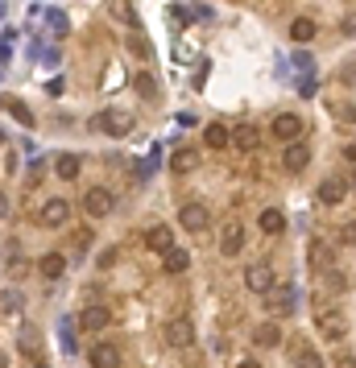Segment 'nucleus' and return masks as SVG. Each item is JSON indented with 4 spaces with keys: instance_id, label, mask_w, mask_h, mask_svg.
<instances>
[{
    "instance_id": "f257e3e1",
    "label": "nucleus",
    "mask_w": 356,
    "mask_h": 368,
    "mask_svg": "<svg viewBox=\"0 0 356 368\" xmlns=\"http://www.w3.org/2000/svg\"><path fill=\"white\" fill-rule=\"evenodd\" d=\"M91 128H95V133H108V137H124V133L133 128V116L120 112V108H108V112H100V116L91 120Z\"/></svg>"
},
{
    "instance_id": "f03ea898",
    "label": "nucleus",
    "mask_w": 356,
    "mask_h": 368,
    "mask_svg": "<svg viewBox=\"0 0 356 368\" xmlns=\"http://www.w3.org/2000/svg\"><path fill=\"white\" fill-rule=\"evenodd\" d=\"M166 344L178 348V352H187V348L195 344V323H191L187 315H174V319L166 323Z\"/></svg>"
},
{
    "instance_id": "7ed1b4c3",
    "label": "nucleus",
    "mask_w": 356,
    "mask_h": 368,
    "mask_svg": "<svg viewBox=\"0 0 356 368\" xmlns=\"http://www.w3.org/2000/svg\"><path fill=\"white\" fill-rule=\"evenodd\" d=\"M348 191H353V178L332 174V178H324V182H319V203H324V207H340V203L348 199Z\"/></svg>"
},
{
    "instance_id": "20e7f679",
    "label": "nucleus",
    "mask_w": 356,
    "mask_h": 368,
    "mask_svg": "<svg viewBox=\"0 0 356 368\" xmlns=\"http://www.w3.org/2000/svg\"><path fill=\"white\" fill-rule=\"evenodd\" d=\"M112 207H116V199H112V191H104V186H91V191L83 195V211H87L91 220L112 215Z\"/></svg>"
},
{
    "instance_id": "39448f33",
    "label": "nucleus",
    "mask_w": 356,
    "mask_h": 368,
    "mask_svg": "<svg viewBox=\"0 0 356 368\" xmlns=\"http://www.w3.org/2000/svg\"><path fill=\"white\" fill-rule=\"evenodd\" d=\"M261 298H265V311H270V315H290V311H294V290L282 286V282H274Z\"/></svg>"
},
{
    "instance_id": "423d86ee",
    "label": "nucleus",
    "mask_w": 356,
    "mask_h": 368,
    "mask_svg": "<svg viewBox=\"0 0 356 368\" xmlns=\"http://www.w3.org/2000/svg\"><path fill=\"white\" fill-rule=\"evenodd\" d=\"M66 215H71V203H66V199H46V207L37 211L41 228H62V224H66Z\"/></svg>"
},
{
    "instance_id": "0eeeda50",
    "label": "nucleus",
    "mask_w": 356,
    "mask_h": 368,
    "mask_svg": "<svg viewBox=\"0 0 356 368\" xmlns=\"http://www.w3.org/2000/svg\"><path fill=\"white\" fill-rule=\"evenodd\" d=\"M241 249H245V228H241L236 220H228V224L220 228V253H224V257H236Z\"/></svg>"
},
{
    "instance_id": "6e6552de",
    "label": "nucleus",
    "mask_w": 356,
    "mask_h": 368,
    "mask_svg": "<svg viewBox=\"0 0 356 368\" xmlns=\"http://www.w3.org/2000/svg\"><path fill=\"white\" fill-rule=\"evenodd\" d=\"M307 162H311V149H307L303 141H286V153H282V166H286L290 174H303V170H307Z\"/></svg>"
},
{
    "instance_id": "1a4fd4ad",
    "label": "nucleus",
    "mask_w": 356,
    "mask_h": 368,
    "mask_svg": "<svg viewBox=\"0 0 356 368\" xmlns=\"http://www.w3.org/2000/svg\"><path fill=\"white\" fill-rule=\"evenodd\" d=\"M178 220H182V228H187V232H203V228L212 224V211H207L203 203H187V207L178 211Z\"/></svg>"
},
{
    "instance_id": "9d476101",
    "label": "nucleus",
    "mask_w": 356,
    "mask_h": 368,
    "mask_svg": "<svg viewBox=\"0 0 356 368\" xmlns=\"http://www.w3.org/2000/svg\"><path fill=\"white\" fill-rule=\"evenodd\" d=\"M274 137H278V141H299V137H303V116L282 112V116L274 120Z\"/></svg>"
},
{
    "instance_id": "9b49d317",
    "label": "nucleus",
    "mask_w": 356,
    "mask_h": 368,
    "mask_svg": "<svg viewBox=\"0 0 356 368\" xmlns=\"http://www.w3.org/2000/svg\"><path fill=\"white\" fill-rule=\"evenodd\" d=\"M199 162H203L199 149H174L170 153V174H191V170H199Z\"/></svg>"
},
{
    "instance_id": "f8f14e48",
    "label": "nucleus",
    "mask_w": 356,
    "mask_h": 368,
    "mask_svg": "<svg viewBox=\"0 0 356 368\" xmlns=\"http://www.w3.org/2000/svg\"><path fill=\"white\" fill-rule=\"evenodd\" d=\"M245 286H249L253 294H265V290L274 286V269H270V265H249V269H245Z\"/></svg>"
},
{
    "instance_id": "ddd939ff",
    "label": "nucleus",
    "mask_w": 356,
    "mask_h": 368,
    "mask_svg": "<svg viewBox=\"0 0 356 368\" xmlns=\"http://www.w3.org/2000/svg\"><path fill=\"white\" fill-rule=\"evenodd\" d=\"M319 331H324L328 340H344V336H348V323H344L340 311H319Z\"/></svg>"
},
{
    "instance_id": "4468645a",
    "label": "nucleus",
    "mask_w": 356,
    "mask_h": 368,
    "mask_svg": "<svg viewBox=\"0 0 356 368\" xmlns=\"http://www.w3.org/2000/svg\"><path fill=\"white\" fill-rule=\"evenodd\" d=\"M232 145H236L241 153H253V149H261V133H257L253 124H236V128H232Z\"/></svg>"
},
{
    "instance_id": "2eb2a0df",
    "label": "nucleus",
    "mask_w": 356,
    "mask_h": 368,
    "mask_svg": "<svg viewBox=\"0 0 356 368\" xmlns=\"http://www.w3.org/2000/svg\"><path fill=\"white\" fill-rule=\"evenodd\" d=\"M108 323H112V311H108V307H87V311L79 315V327H83V331H104Z\"/></svg>"
},
{
    "instance_id": "dca6fc26",
    "label": "nucleus",
    "mask_w": 356,
    "mask_h": 368,
    "mask_svg": "<svg viewBox=\"0 0 356 368\" xmlns=\"http://www.w3.org/2000/svg\"><path fill=\"white\" fill-rule=\"evenodd\" d=\"M145 249H153V253H166V249H174V236H170V228H166V224H153V228L145 232Z\"/></svg>"
},
{
    "instance_id": "f3484780",
    "label": "nucleus",
    "mask_w": 356,
    "mask_h": 368,
    "mask_svg": "<svg viewBox=\"0 0 356 368\" xmlns=\"http://www.w3.org/2000/svg\"><path fill=\"white\" fill-rule=\"evenodd\" d=\"M87 356H91V368H120V352L112 344H95Z\"/></svg>"
},
{
    "instance_id": "a211bd4d",
    "label": "nucleus",
    "mask_w": 356,
    "mask_h": 368,
    "mask_svg": "<svg viewBox=\"0 0 356 368\" xmlns=\"http://www.w3.org/2000/svg\"><path fill=\"white\" fill-rule=\"evenodd\" d=\"M257 224H261V232H265V236H282V232H286V215H282L278 207H265Z\"/></svg>"
},
{
    "instance_id": "6ab92c4d",
    "label": "nucleus",
    "mask_w": 356,
    "mask_h": 368,
    "mask_svg": "<svg viewBox=\"0 0 356 368\" xmlns=\"http://www.w3.org/2000/svg\"><path fill=\"white\" fill-rule=\"evenodd\" d=\"M37 273H41V278H50V282H54V278H62V273H66V257H62V253H46V257L37 261Z\"/></svg>"
},
{
    "instance_id": "aec40b11",
    "label": "nucleus",
    "mask_w": 356,
    "mask_h": 368,
    "mask_svg": "<svg viewBox=\"0 0 356 368\" xmlns=\"http://www.w3.org/2000/svg\"><path fill=\"white\" fill-rule=\"evenodd\" d=\"M253 344H257V348H278V344H282V327H278V323L253 327Z\"/></svg>"
},
{
    "instance_id": "412c9836",
    "label": "nucleus",
    "mask_w": 356,
    "mask_h": 368,
    "mask_svg": "<svg viewBox=\"0 0 356 368\" xmlns=\"http://www.w3.org/2000/svg\"><path fill=\"white\" fill-rule=\"evenodd\" d=\"M108 17L112 21H120V25H137V8H133V0H108Z\"/></svg>"
},
{
    "instance_id": "4be33fe9",
    "label": "nucleus",
    "mask_w": 356,
    "mask_h": 368,
    "mask_svg": "<svg viewBox=\"0 0 356 368\" xmlns=\"http://www.w3.org/2000/svg\"><path fill=\"white\" fill-rule=\"evenodd\" d=\"M203 141H207V149H228V145H232V128L207 124V128H203Z\"/></svg>"
},
{
    "instance_id": "5701e85b",
    "label": "nucleus",
    "mask_w": 356,
    "mask_h": 368,
    "mask_svg": "<svg viewBox=\"0 0 356 368\" xmlns=\"http://www.w3.org/2000/svg\"><path fill=\"white\" fill-rule=\"evenodd\" d=\"M79 170H83V162H79L75 153H62V157L54 162V174H58L62 182H75V178H79Z\"/></svg>"
},
{
    "instance_id": "b1692460",
    "label": "nucleus",
    "mask_w": 356,
    "mask_h": 368,
    "mask_svg": "<svg viewBox=\"0 0 356 368\" xmlns=\"http://www.w3.org/2000/svg\"><path fill=\"white\" fill-rule=\"evenodd\" d=\"M162 261H166V273H187V265H191V253L174 244V249H166V253H162Z\"/></svg>"
},
{
    "instance_id": "393cba45",
    "label": "nucleus",
    "mask_w": 356,
    "mask_h": 368,
    "mask_svg": "<svg viewBox=\"0 0 356 368\" xmlns=\"http://www.w3.org/2000/svg\"><path fill=\"white\" fill-rule=\"evenodd\" d=\"M311 269H319V273H328V269H332V249H328L324 240H315V244H311Z\"/></svg>"
},
{
    "instance_id": "a878e982",
    "label": "nucleus",
    "mask_w": 356,
    "mask_h": 368,
    "mask_svg": "<svg viewBox=\"0 0 356 368\" xmlns=\"http://www.w3.org/2000/svg\"><path fill=\"white\" fill-rule=\"evenodd\" d=\"M0 108H8V112H12V116H17V120L25 124V128L33 124V112H29V108H25L21 99H12V95H0Z\"/></svg>"
},
{
    "instance_id": "bb28decb",
    "label": "nucleus",
    "mask_w": 356,
    "mask_h": 368,
    "mask_svg": "<svg viewBox=\"0 0 356 368\" xmlns=\"http://www.w3.org/2000/svg\"><path fill=\"white\" fill-rule=\"evenodd\" d=\"M290 37H294V41H311V37H315V21H311V17L290 21Z\"/></svg>"
},
{
    "instance_id": "cd10ccee",
    "label": "nucleus",
    "mask_w": 356,
    "mask_h": 368,
    "mask_svg": "<svg viewBox=\"0 0 356 368\" xmlns=\"http://www.w3.org/2000/svg\"><path fill=\"white\" fill-rule=\"evenodd\" d=\"M129 50H133L137 58H149V54H153V46H149V37H141V33H129Z\"/></svg>"
},
{
    "instance_id": "c85d7f7f",
    "label": "nucleus",
    "mask_w": 356,
    "mask_h": 368,
    "mask_svg": "<svg viewBox=\"0 0 356 368\" xmlns=\"http://www.w3.org/2000/svg\"><path fill=\"white\" fill-rule=\"evenodd\" d=\"M133 87H137L145 99H158V79H153V75H137V83H133Z\"/></svg>"
},
{
    "instance_id": "c756f323",
    "label": "nucleus",
    "mask_w": 356,
    "mask_h": 368,
    "mask_svg": "<svg viewBox=\"0 0 356 368\" xmlns=\"http://www.w3.org/2000/svg\"><path fill=\"white\" fill-rule=\"evenodd\" d=\"M0 311H8V315L21 311V294H17V290H4V294H0Z\"/></svg>"
},
{
    "instance_id": "7c9ffc66",
    "label": "nucleus",
    "mask_w": 356,
    "mask_h": 368,
    "mask_svg": "<svg viewBox=\"0 0 356 368\" xmlns=\"http://www.w3.org/2000/svg\"><path fill=\"white\" fill-rule=\"evenodd\" d=\"M21 352H37V331L33 327H21Z\"/></svg>"
},
{
    "instance_id": "2f4dec72",
    "label": "nucleus",
    "mask_w": 356,
    "mask_h": 368,
    "mask_svg": "<svg viewBox=\"0 0 356 368\" xmlns=\"http://www.w3.org/2000/svg\"><path fill=\"white\" fill-rule=\"evenodd\" d=\"M46 17H50V29H54V33L62 37V33H66V17H62L58 8H54V12H46Z\"/></svg>"
},
{
    "instance_id": "473e14b6",
    "label": "nucleus",
    "mask_w": 356,
    "mask_h": 368,
    "mask_svg": "<svg viewBox=\"0 0 356 368\" xmlns=\"http://www.w3.org/2000/svg\"><path fill=\"white\" fill-rule=\"evenodd\" d=\"M328 286H332V290H348V278H344L340 269H328Z\"/></svg>"
},
{
    "instance_id": "72a5a7b5",
    "label": "nucleus",
    "mask_w": 356,
    "mask_h": 368,
    "mask_svg": "<svg viewBox=\"0 0 356 368\" xmlns=\"http://www.w3.org/2000/svg\"><path fill=\"white\" fill-rule=\"evenodd\" d=\"M299 368H324V360H319L315 352H303V356H299Z\"/></svg>"
},
{
    "instance_id": "f704fd0d",
    "label": "nucleus",
    "mask_w": 356,
    "mask_h": 368,
    "mask_svg": "<svg viewBox=\"0 0 356 368\" xmlns=\"http://www.w3.org/2000/svg\"><path fill=\"white\" fill-rule=\"evenodd\" d=\"M340 244H356V224H344V228H340Z\"/></svg>"
},
{
    "instance_id": "c9c22d12",
    "label": "nucleus",
    "mask_w": 356,
    "mask_h": 368,
    "mask_svg": "<svg viewBox=\"0 0 356 368\" xmlns=\"http://www.w3.org/2000/svg\"><path fill=\"white\" fill-rule=\"evenodd\" d=\"M336 368H356V356H340V360H336Z\"/></svg>"
},
{
    "instance_id": "e433bc0d",
    "label": "nucleus",
    "mask_w": 356,
    "mask_h": 368,
    "mask_svg": "<svg viewBox=\"0 0 356 368\" xmlns=\"http://www.w3.org/2000/svg\"><path fill=\"white\" fill-rule=\"evenodd\" d=\"M4 215H8V195L0 191V220H4Z\"/></svg>"
},
{
    "instance_id": "4c0bfd02",
    "label": "nucleus",
    "mask_w": 356,
    "mask_h": 368,
    "mask_svg": "<svg viewBox=\"0 0 356 368\" xmlns=\"http://www.w3.org/2000/svg\"><path fill=\"white\" fill-rule=\"evenodd\" d=\"M8 54H12V50H8V41H0V62H8Z\"/></svg>"
},
{
    "instance_id": "58836bf2",
    "label": "nucleus",
    "mask_w": 356,
    "mask_h": 368,
    "mask_svg": "<svg viewBox=\"0 0 356 368\" xmlns=\"http://www.w3.org/2000/svg\"><path fill=\"white\" fill-rule=\"evenodd\" d=\"M344 120H353V124H356V104H353V108H344Z\"/></svg>"
},
{
    "instance_id": "ea45409f",
    "label": "nucleus",
    "mask_w": 356,
    "mask_h": 368,
    "mask_svg": "<svg viewBox=\"0 0 356 368\" xmlns=\"http://www.w3.org/2000/svg\"><path fill=\"white\" fill-rule=\"evenodd\" d=\"M232 368H261L257 360H241V365H232Z\"/></svg>"
},
{
    "instance_id": "a19ab883",
    "label": "nucleus",
    "mask_w": 356,
    "mask_h": 368,
    "mask_svg": "<svg viewBox=\"0 0 356 368\" xmlns=\"http://www.w3.org/2000/svg\"><path fill=\"white\" fill-rule=\"evenodd\" d=\"M0 368H8V356H4V352H0Z\"/></svg>"
},
{
    "instance_id": "79ce46f5",
    "label": "nucleus",
    "mask_w": 356,
    "mask_h": 368,
    "mask_svg": "<svg viewBox=\"0 0 356 368\" xmlns=\"http://www.w3.org/2000/svg\"><path fill=\"white\" fill-rule=\"evenodd\" d=\"M353 186H356V170H353Z\"/></svg>"
},
{
    "instance_id": "37998d69",
    "label": "nucleus",
    "mask_w": 356,
    "mask_h": 368,
    "mask_svg": "<svg viewBox=\"0 0 356 368\" xmlns=\"http://www.w3.org/2000/svg\"><path fill=\"white\" fill-rule=\"evenodd\" d=\"M0 145H4V133H0Z\"/></svg>"
},
{
    "instance_id": "c03bdc74",
    "label": "nucleus",
    "mask_w": 356,
    "mask_h": 368,
    "mask_svg": "<svg viewBox=\"0 0 356 368\" xmlns=\"http://www.w3.org/2000/svg\"><path fill=\"white\" fill-rule=\"evenodd\" d=\"M33 368H46V365H33Z\"/></svg>"
}]
</instances>
